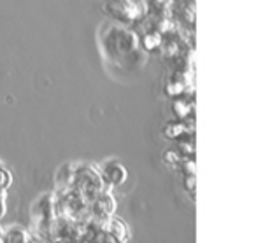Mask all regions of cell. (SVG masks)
Returning a JSON list of instances; mask_svg holds the SVG:
<instances>
[{
    "mask_svg": "<svg viewBox=\"0 0 256 243\" xmlns=\"http://www.w3.org/2000/svg\"><path fill=\"white\" fill-rule=\"evenodd\" d=\"M90 210H92V215H95V217L109 219L112 217L114 210H116V200H114V196L109 191H102L95 200L90 201Z\"/></svg>",
    "mask_w": 256,
    "mask_h": 243,
    "instance_id": "6da1fadb",
    "label": "cell"
},
{
    "mask_svg": "<svg viewBox=\"0 0 256 243\" xmlns=\"http://www.w3.org/2000/svg\"><path fill=\"white\" fill-rule=\"evenodd\" d=\"M102 177L106 182H109L110 186H121L126 180V170L121 163L118 161H109L102 170Z\"/></svg>",
    "mask_w": 256,
    "mask_h": 243,
    "instance_id": "7a4b0ae2",
    "label": "cell"
},
{
    "mask_svg": "<svg viewBox=\"0 0 256 243\" xmlns=\"http://www.w3.org/2000/svg\"><path fill=\"white\" fill-rule=\"evenodd\" d=\"M107 233L116 240L118 243H126V238H128V229H126V224L121 221L120 217H110L109 222H107Z\"/></svg>",
    "mask_w": 256,
    "mask_h": 243,
    "instance_id": "3957f363",
    "label": "cell"
},
{
    "mask_svg": "<svg viewBox=\"0 0 256 243\" xmlns=\"http://www.w3.org/2000/svg\"><path fill=\"white\" fill-rule=\"evenodd\" d=\"M28 240L30 233L20 226H12V228L6 229L4 236H2V243H28Z\"/></svg>",
    "mask_w": 256,
    "mask_h": 243,
    "instance_id": "277c9868",
    "label": "cell"
},
{
    "mask_svg": "<svg viewBox=\"0 0 256 243\" xmlns=\"http://www.w3.org/2000/svg\"><path fill=\"white\" fill-rule=\"evenodd\" d=\"M74 179H76V168H70V165H65L58 170L56 173V180L64 189L74 186Z\"/></svg>",
    "mask_w": 256,
    "mask_h": 243,
    "instance_id": "5b68a950",
    "label": "cell"
},
{
    "mask_svg": "<svg viewBox=\"0 0 256 243\" xmlns=\"http://www.w3.org/2000/svg\"><path fill=\"white\" fill-rule=\"evenodd\" d=\"M182 133H186V126L181 123H174V124H167V128H165V135H167L168 138H179Z\"/></svg>",
    "mask_w": 256,
    "mask_h": 243,
    "instance_id": "8992f818",
    "label": "cell"
},
{
    "mask_svg": "<svg viewBox=\"0 0 256 243\" xmlns=\"http://www.w3.org/2000/svg\"><path fill=\"white\" fill-rule=\"evenodd\" d=\"M9 186H11V173L4 166H0V193H6Z\"/></svg>",
    "mask_w": 256,
    "mask_h": 243,
    "instance_id": "52a82bcc",
    "label": "cell"
},
{
    "mask_svg": "<svg viewBox=\"0 0 256 243\" xmlns=\"http://www.w3.org/2000/svg\"><path fill=\"white\" fill-rule=\"evenodd\" d=\"M92 243H118L116 240L112 238V236L109 235V233L104 229V231H98L95 235V238H93V242Z\"/></svg>",
    "mask_w": 256,
    "mask_h": 243,
    "instance_id": "ba28073f",
    "label": "cell"
},
{
    "mask_svg": "<svg viewBox=\"0 0 256 243\" xmlns=\"http://www.w3.org/2000/svg\"><path fill=\"white\" fill-rule=\"evenodd\" d=\"M182 172H184V175L186 177H192V175H195V159H186L184 163H182Z\"/></svg>",
    "mask_w": 256,
    "mask_h": 243,
    "instance_id": "9c48e42d",
    "label": "cell"
},
{
    "mask_svg": "<svg viewBox=\"0 0 256 243\" xmlns=\"http://www.w3.org/2000/svg\"><path fill=\"white\" fill-rule=\"evenodd\" d=\"M164 159H165V163H168V165H178V163H179V154L176 151H167L164 154Z\"/></svg>",
    "mask_w": 256,
    "mask_h": 243,
    "instance_id": "30bf717a",
    "label": "cell"
},
{
    "mask_svg": "<svg viewBox=\"0 0 256 243\" xmlns=\"http://www.w3.org/2000/svg\"><path fill=\"white\" fill-rule=\"evenodd\" d=\"M184 189H188L192 194L195 193V175L186 177V179H184Z\"/></svg>",
    "mask_w": 256,
    "mask_h": 243,
    "instance_id": "8fae6325",
    "label": "cell"
},
{
    "mask_svg": "<svg viewBox=\"0 0 256 243\" xmlns=\"http://www.w3.org/2000/svg\"><path fill=\"white\" fill-rule=\"evenodd\" d=\"M6 215V196L4 193H0V221Z\"/></svg>",
    "mask_w": 256,
    "mask_h": 243,
    "instance_id": "7c38bea8",
    "label": "cell"
}]
</instances>
